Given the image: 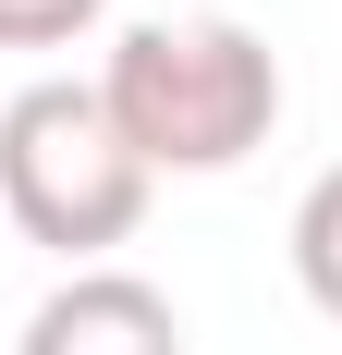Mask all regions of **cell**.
<instances>
[{
  "label": "cell",
  "mask_w": 342,
  "mask_h": 355,
  "mask_svg": "<svg viewBox=\"0 0 342 355\" xmlns=\"http://www.w3.org/2000/svg\"><path fill=\"white\" fill-rule=\"evenodd\" d=\"M98 110L147 159V184L159 172H233L281 123V62L233 12H171V25H135L98 62Z\"/></svg>",
  "instance_id": "6da1fadb"
},
{
  "label": "cell",
  "mask_w": 342,
  "mask_h": 355,
  "mask_svg": "<svg viewBox=\"0 0 342 355\" xmlns=\"http://www.w3.org/2000/svg\"><path fill=\"white\" fill-rule=\"evenodd\" d=\"M0 220L25 245L73 257V270H110V245L147 220V159L110 135L98 86H73V73L12 86V110H0Z\"/></svg>",
  "instance_id": "7a4b0ae2"
},
{
  "label": "cell",
  "mask_w": 342,
  "mask_h": 355,
  "mask_svg": "<svg viewBox=\"0 0 342 355\" xmlns=\"http://www.w3.org/2000/svg\"><path fill=\"white\" fill-rule=\"evenodd\" d=\"M12 355H183V319L135 270H73V282L37 294V319L12 331Z\"/></svg>",
  "instance_id": "3957f363"
},
{
  "label": "cell",
  "mask_w": 342,
  "mask_h": 355,
  "mask_svg": "<svg viewBox=\"0 0 342 355\" xmlns=\"http://www.w3.org/2000/svg\"><path fill=\"white\" fill-rule=\"evenodd\" d=\"M294 282H306L318 319H342V159L306 184V209H294Z\"/></svg>",
  "instance_id": "277c9868"
},
{
  "label": "cell",
  "mask_w": 342,
  "mask_h": 355,
  "mask_svg": "<svg viewBox=\"0 0 342 355\" xmlns=\"http://www.w3.org/2000/svg\"><path fill=\"white\" fill-rule=\"evenodd\" d=\"M110 0H0V49H62V37H86Z\"/></svg>",
  "instance_id": "5b68a950"
}]
</instances>
